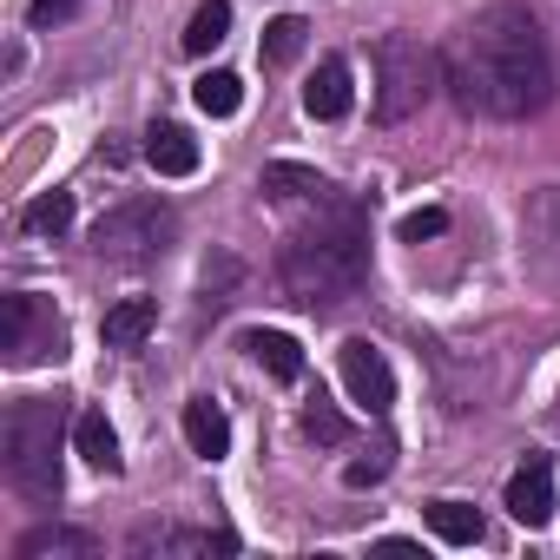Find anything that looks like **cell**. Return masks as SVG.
I'll return each mask as SVG.
<instances>
[{"label": "cell", "instance_id": "cell-1", "mask_svg": "<svg viewBox=\"0 0 560 560\" xmlns=\"http://www.w3.org/2000/svg\"><path fill=\"white\" fill-rule=\"evenodd\" d=\"M442 86L468 119H534L553 100V47L527 8H481L455 34Z\"/></svg>", "mask_w": 560, "mask_h": 560}, {"label": "cell", "instance_id": "cell-2", "mask_svg": "<svg viewBox=\"0 0 560 560\" xmlns=\"http://www.w3.org/2000/svg\"><path fill=\"white\" fill-rule=\"evenodd\" d=\"M277 277L298 304H343L363 291L370 277V211L357 198H330V211L304 231H291V244L277 250Z\"/></svg>", "mask_w": 560, "mask_h": 560}, {"label": "cell", "instance_id": "cell-3", "mask_svg": "<svg viewBox=\"0 0 560 560\" xmlns=\"http://www.w3.org/2000/svg\"><path fill=\"white\" fill-rule=\"evenodd\" d=\"M0 455H8V481L27 501H60L67 468H60V409L54 402H14L8 429H0Z\"/></svg>", "mask_w": 560, "mask_h": 560}, {"label": "cell", "instance_id": "cell-4", "mask_svg": "<svg viewBox=\"0 0 560 560\" xmlns=\"http://www.w3.org/2000/svg\"><path fill=\"white\" fill-rule=\"evenodd\" d=\"M376 119L383 126H402V119H416L429 100H435V86H442V60L422 47V40H409V34H383L376 40Z\"/></svg>", "mask_w": 560, "mask_h": 560}, {"label": "cell", "instance_id": "cell-5", "mask_svg": "<svg viewBox=\"0 0 560 560\" xmlns=\"http://www.w3.org/2000/svg\"><path fill=\"white\" fill-rule=\"evenodd\" d=\"M178 218L159 205V198H132V205H113L100 224H93V250L100 257H119V264H145L172 244Z\"/></svg>", "mask_w": 560, "mask_h": 560}, {"label": "cell", "instance_id": "cell-6", "mask_svg": "<svg viewBox=\"0 0 560 560\" xmlns=\"http://www.w3.org/2000/svg\"><path fill=\"white\" fill-rule=\"evenodd\" d=\"M0 350H8V363H14V370L60 363V357H67V324H60L54 298L14 291V298H8V317H0Z\"/></svg>", "mask_w": 560, "mask_h": 560}, {"label": "cell", "instance_id": "cell-7", "mask_svg": "<svg viewBox=\"0 0 560 560\" xmlns=\"http://www.w3.org/2000/svg\"><path fill=\"white\" fill-rule=\"evenodd\" d=\"M337 370H343V389H350L357 409H370V416H389L396 409V370H389V357L370 337H350L337 350Z\"/></svg>", "mask_w": 560, "mask_h": 560}, {"label": "cell", "instance_id": "cell-8", "mask_svg": "<svg viewBox=\"0 0 560 560\" xmlns=\"http://www.w3.org/2000/svg\"><path fill=\"white\" fill-rule=\"evenodd\" d=\"M508 514L521 521V527H547L553 521V462L547 455H527L514 475H508Z\"/></svg>", "mask_w": 560, "mask_h": 560}, {"label": "cell", "instance_id": "cell-9", "mask_svg": "<svg viewBox=\"0 0 560 560\" xmlns=\"http://www.w3.org/2000/svg\"><path fill=\"white\" fill-rule=\"evenodd\" d=\"M237 540L231 534H211V527H139L132 534V553H159V560H211V553H231Z\"/></svg>", "mask_w": 560, "mask_h": 560}, {"label": "cell", "instance_id": "cell-10", "mask_svg": "<svg viewBox=\"0 0 560 560\" xmlns=\"http://www.w3.org/2000/svg\"><path fill=\"white\" fill-rule=\"evenodd\" d=\"M178 429H185L191 455H205V462H224V455H231V422H224V409H218L211 396H191L185 416H178Z\"/></svg>", "mask_w": 560, "mask_h": 560}, {"label": "cell", "instance_id": "cell-11", "mask_svg": "<svg viewBox=\"0 0 560 560\" xmlns=\"http://www.w3.org/2000/svg\"><path fill=\"white\" fill-rule=\"evenodd\" d=\"M152 324H159V304H152V298H119V304L100 317V343H106V350H139V343L152 337Z\"/></svg>", "mask_w": 560, "mask_h": 560}, {"label": "cell", "instance_id": "cell-12", "mask_svg": "<svg viewBox=\"0 0 560 560\" xmlns=\"http://www.w3.org/2000/svg\"><path fill=\"white\" fill-rule=\"evenodd\" d=\"M304 113H311V119H324V126L350 113V60H337V54H330V60L311 73V86H304Z\"/></svg>", "mask_w": 560, "mask_h": 560}, {"label": "cell", "instance_id": "cell-13", "mask_svg": "<svg viewBox=\"0 0 560 560\" xmlns=\"http://www.w3.org/2000/svg\"><path fill=\"white\" fill-rule=\"evenodd\" d=\"M145 165H152L159 178H191V172H198V139H191L185 126H152V132H145Z\"/></svg>", "mask_w": 560, "mask_h": 560}, {"label": "cell", "instance_id": "cell-14", "mask_svg": "<svg viewBox=\"0 0 560 560\" xmlns=\"http://www.w3.org/2000/svg\"><path fill=\"white\" fill-rule=\"evenodd\" d=\"M73 448L86 455V468H100V475H119L126 462H119V435H113V422H106V409H80L73 416Z\"/></svg>", "mask_w": 560, "mask_h": 560}, {"label": "cell", "instance_id": "cell-15", "mask_svg": "<svg viewBox=\"0 0 560 560\" xmlns=\"http://www.w3.org/2000/svg\"><path fill=\"white\" fill-rule=\"evenodd\" d=\"M257 185H264V198H277V205H291V198H330V178L311 172V165H291V159H270Z\"/></svg>", "mask_w": 560, "mask_h": 560}, {"label": "cell", "instance_id": "cell-16", "mask_svg": "<svg viewBox=\"0 0 560 560\" xmlns=\"http://www.w3.org/2000/svg\"><path fill=\"white\" fill-rule=\"evenodd\" d=\"M244 350H250L277 383H298V376H304V343H298V337H284V330H250V337H244Z\"/></svg>", "mask_w": 560, "mask_h": 560}, {"label": "cell", "instance_id": "cell-17", "mask_svg": "<svg viewBox=\"0 0 560 560\" xmlns=\"http://www.w3.org/2000/svg\"><path fill=\"white\" fill-rule=\"evenodd\" d=\"M14 553L21 560H93V534H80V527H34Z\"/></svg>", "mask_w": 560, "mask_h": 560}, {"label": "cell", "instance_id": "cell-18", "mask_svg": "<svg viewBox=\"0 0 560 560\" xmlns=\"http://www.w3.org/2000/svg\"><path fill=\"white\" fill-rule=\"evenodd\" d=\"M21 231H34V237H67V231H73V191H40V198L21 211Z\"/></svg>", "mask_w": 560, "mask_h": 560}, {"label": "cell", "instance_id": "cell-19", "mask_svg": "<svg viewBox=\"0 0 560 560\" xmlns=\"http://www.w3.org/2000/svg\"><path fill=\"white\" fill-rule=\"evenodd\" d=\"M429 527H435V540H448V547H475V540H481V514H475L468 501H429Z\"/></svg>", "mask_w": 560, "mask_h": 560}, {"label": "cell", "instance_id": "cell-20", "mask_svg": "<svg viewBox=\"0 0 560 560\" xmlns=\"http://www.w3.org/2000/svg\"><path fill=\"white\" fill-rule=\"evenodd\" d=\"M224 34H231V0H205V8L191 14V27H185V54H191V60H205Z\"/></svg>", "mask_w": 560, "mask_h": 560}, {"label": "cell", "instance_id": "cell-21", "mask_svg": "<svg viewBox=\"0 0 560 560\" xmlns=\"http://www.w3.org/2000/svg\"><path fill=\"white\" fill-rule=\"evenodd\" d=\"M191 100H198L205 119H231V113L244 106V80H237V73H205V80L191 86Z\"/></svg>", "mask_w": 560, "mask_h": 560}, {"label": "cell", "instance_id": "cell-22", "mask_svg": "<svg viewBox=\"0 0 560 560\" xmlns=\"http://www.w3.org/2000/svg\"><path fill=\"white\" fill-rule=\"evenodd\" d=\"M304 34H311V27H304L298 14H277V21L264 27V60H270V67H291V60L304 54Z\"/></svg>", "mask_w": 560, "mask_h": 560}, {"label": "cell", "instance_id": "cell-23", "mask_svg": "<svg viewBox=\"0 0 560 560\" xmlns=\"http://www.w3.org/2000/svg\"><path fill=\"white\" fill-rule=\"evenodd\" d=\"M304 435H311V442H324V448H337V442L350 435V422H343L330 402H311V409H304Z\"/></svg>", "mask_w": 560, "mask_h": 560}, {"label": "cell", "instance_id": "cell-24", "mask_svg": "<svg viewBox=\"0 0 560 560\" xmlns=\"http://www.w3.org/2000/svg\"><path fill=\"white\" fill-rule=\"evenodd\" d=\"M396 231H402V244H422V237H442V231H448V211H442V205H422V211H409V218H402Z\"/></svg>", "mask_w": 560, "mask_h": 560}, {"label": "cell", "instance_id": "cell-25", "mask_svg": "<svg viewBox=\"0 0 560 560\" xmlns=\"http://www.w3.org/2000/svg\"><path fill=\"white\" fill-rule=\"evenodd\" d=\"M80 14V0H27V21L34 27H54V21H73Z\"/></svg>", "mask_w": 560, "mask_h": 560}, {"label": "cell", "instance_id": "cell-26", "mask_svg": "<svg viewBox=\"0 0 560 560\" xmlns=\"http://www.w3.org/2000/svg\"><path fill=\"white\" fill-rule=\"evenodd\" d=\"M383 475H389V455H370V462H350V468H343L350 488H370V481H383Z\"/></svg>", "mask_w": 560, "mask_h": 560}, {"label": "cell", "instance_id": "cell-27", "mask_svg": "<svg viewBox=\"0 0 560 560\" xmlns=\"http://www.w3.org/2000/svg\"><path fill=\"white\" fill-rule=\"evenodd\" d=\"M370 553H416V540H402V534H389V540H376Z\"/></svg>", "mask_w": 560, "mask_h": 560}]
</instances>
